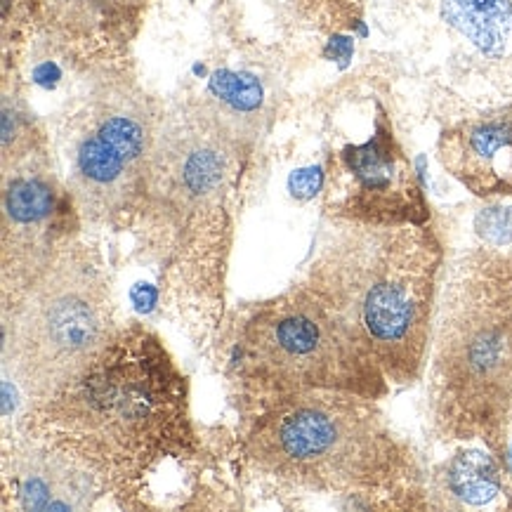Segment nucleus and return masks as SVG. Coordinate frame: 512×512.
I'll list each match as a JSON object with an SVG mask.
<instances>
[{"label": "nucleus", "instance_id": "1a4fd4ad", "mask_svg": "<svg viewBox=\"0 0 512 512\" xmlns=\"http://www.w3.org/2000/svg\"><path fill=\"white\" fill-rule=\"evenodd\" d=\"M159 111L140 85L100 71L67 102L57 156L78 213L95 225L130 222L140 196Z\"/></svg>", "mask_w": 512, "mask_h": 512}, {"label": "nucleus", "instance_id": "6e6552de", "mask_svg": "<svg viewBox=\"0 0 512 512\" xmlns=\"http://www.w3.org/2000/svg\"><path fill=\"white\" fill-rule=\"evenodd\" d=\"M3 312L5 373L29 402L74 378L118 326L100 260L74 241L57 244Z\"/></svg>", "mask_w": 512, "mask_h": 512}, {"label": "nucleus", "instance_id": "f257e3e1", "mask_svg": "<svg viewBox=\"0 0 512 512\" xmlns=\"http://www.w3.org/2000/svg\"><path fill=\"white\" fill-rule=\"evenodd\" d=\"M246 154L239 126L218 104L187 100L161 111L128 222L159 267L168 307L201 336L222 321Z\"/></svg>", "mask_w": 512, "mask_h": 512}, {"label": "nucleus", "instance_id": "20e7f679", "mask_svg": "<svg viewBox=\"0 0 512 512\" xmlns=\"http://www.w3.org/2000/svg\"><path fill=\"white\" fill-rule=\"evenodd\" d=\"M487 246L451 262L439 279L425 357L430 428L449 444L512 435V251Z\"/></svg>", "mask_w": 512, "mask_h": 512}, {"label": "nucleus", "instance_id": "f03ea898", "mask_svg": "<svg viewBox=\"0 0 512 512\" xmlns=\"http://www.w3.org/2000/svg\"><path fill=\"white\" fill-rule=\"evenodd\" d=\"M17 432L76 458L116 494L196 451L187 380L161 338L135 321L116 326L74 378L29 402Z\"/></svg>", "mask_w": 512, "mask_h": 512}, {"label": "nucleus", "instance_id": "0eeeda50", "mask_svg": "<svg viewBox=\"0 0 512 512\" xmlns=\"http://www.w3.org/2000/svg\"><path fill=\"white\" fill-rule=\"evenodd\" d=\"M399 62L458 118L512 107V0H376Z\"/></svg>", "mask_w": 512, "mask_h": 512}, {"label": "nucleus", "instance_id": "2eb2a0df", "mask_svg": "<svg viewBox=\"0 0 512 512\" xmlns=\"http://www.w3.org/2000/svg\"><path fill=\"white\" fill-rule=\"evenodd\" d=\"M475 227L487 246H512V208H487Z\"/></svg>", "mask_w": 512, "mask_h": 512}, {"label": "nucleus", "instance_id": "7ed1b4c3", "mask_svg": "<svg viewBox=\"0 0 512 512\" xmlns=\"http://www.w3.org/2000/svg\"><path fill=\"white\" fill-rule=\"evenodd\" d=\"M439 272L442 248L428 227L331 220L300 284L390 385H411L423 378Z\"/></svg>", "mask_w": 512, "mask_h": 512}, {"label": "nucleus", "instance_id": "f8f14e48", "mask_svg": "<svg viewBox=\"0 0 512 512\" xmlns=\"http://www.w3.org/2000/svg\"><path fill=\"white\" fill-rule=\"evenodd\" d=\"M55 192L50 180L26 166L5 177L3 192V303L15 298L55 251Z\"/></svg>", "mask_w": 512, "mask_h": 512}, {"label": "nucleus", "instance_id": "39448f33", "mask_svg": "<svg viewBox=\"0 0 512 512\" xmlns=\"http://www.w3.org/2000/svg\"><path fill=\"white\" fill-rule=\"evenodd\" d=\"M241 454L251 472L310 494L378 496L418 479L411 449L376 399L305 392L246 418Z\"/></svg>", "mask_w": 512, "mask_h": 512}, {"label": "nucleus", "instance_id": "9d476101", "mask_svg": "<svg viewBox=\"0 0 512 512\" xmlns=\"http://www.w3.org/2000/svg\"><path fill=\"white\" fill-rule=\"evenodd\" d=\"M326 213L331 220L371 225H423V196L390 128L378 126L369 142L347 144L333 156Z\"/></svg>", "mask_w": 512, "mask_h": 512}, {"label": "nucleus", "instance_id": "423d86ee", "mask_svg": "<svg viewBox=\"0 0 512 512\" xmlns=\"http://www.w3.org/2000/svg\"><path fill=\"white\" fill-rule=\"evenodd\" d=\"M229 376L244 411L305 392L383 399L390 380L305 284L253 305L234 328Z\"/></svg>", "mask_w": 512, "mask_h": 512}, {"label": "nucleus", "instance_id": "9b49d317", "mask_svg": "<svg viewBox=\"0 0 512 512\" xmlns=\"http://www.w3.org/2000/svg\"><path fill=\"white\" fill-rule=\"evenodd\" d=\"M107 487L93 470L38 439L17 432L3 451L5 508L85 510Z\"/></svg>", "mask_w": 512, "mask_h": 512}, {"label": "nucleus", "instance_id": "ddd939ff", "mask_svg": "<svg viewBox=\"0 0 512 512\" xmlns=\"http://www.w3.org/2000/svg\"><path fill=\"white\" fill-rule=\"evenodd\" d=\"M510 109L463 118L454 133L444 140V166L475 194L505 189V177L498 173L496 161L503 152H512Z\"/></svg>", "mask_w": 512, "mask_h": 512}, {"label": "nucleus", "instance_id": "4468645a", "mask_svg": "<svg viewBox=\"0 0 512 512\" xmlns=\"http://www.w3.org/2000/svg\"><path fill=\"white\" fill-rule=\"evenodd\" d=\"M446 489L465 505H484L501 491V470L494 454L470 449L458 454L446 468Z\"/></svg>", "mask_w": 512, "mask_h": 512}]
</instances>
